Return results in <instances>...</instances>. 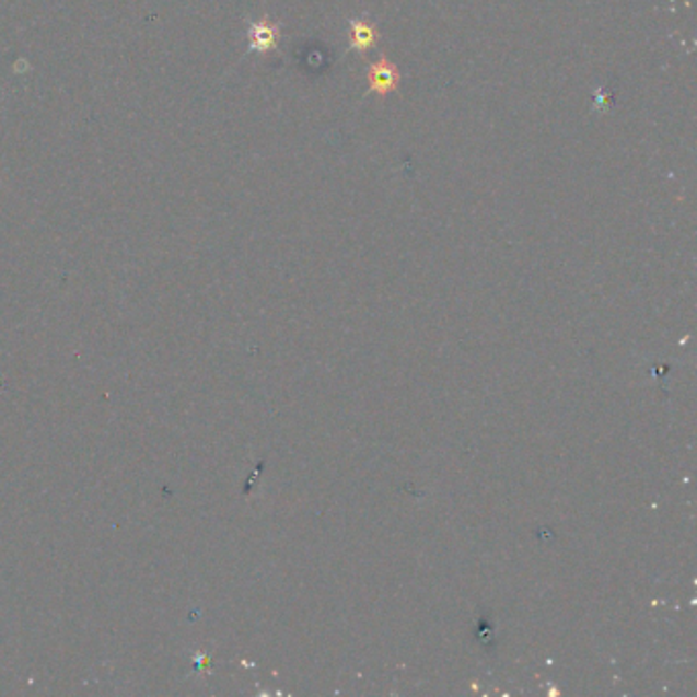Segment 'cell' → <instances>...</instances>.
<instances>
[{
    "label": "cell",
    "instance_id": "cell-1",
    "mask_svg": "<svg viewBox=\"0 0 697 697\" xmlns=\"http://www.w3.org/2000/svg\"><path fill=\"white\" fill-rule=\"evenodd\" d=\"M280 30L277 23L268 19L252 21L248 25V44L256 54H268L279 46Z\"/></svg>",
    "mask_w": 697,
    "mask_h": 697
},
{
    "label": "cell",
    "instance_id": "cell-2",
    "mask_svg": "<svg viewBox=\"0 0 697 697\" xmlns=\"http://www.w3.org/2000/svg\"><path fill=\"white\" fill-rule=\"evenodd\" d=\"M369 84H371L372 93L388 94L393 93L399 84V72L393 63L388 60H381V62L371 66V72H369Z\"/></svg>",
    "mask_w": 697,
    "mask_h": 697
},
{
    "label": "cell",
    "instance_id": "cell-3",
    "mask_svg": "<svg viewBox=\"0 0 697 697\" xmlns=\"http://www.w3.org/2000/svg\"><path fill=\"white\" fill-rule=\"evenodd\" d=\"M379 39V33L374 30V25L371 23H362L357 21L352 23V30H350V42L357 49H369L374 46Z\"/></svg>",
    "mask_w": 697,
    "mask_h": 697
}]
</instances>
